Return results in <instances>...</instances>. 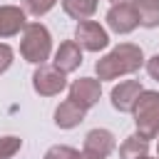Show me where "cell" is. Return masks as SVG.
<instances>
[{
  "instance_id": "obj_4",
  "label": "cell",
  "mask_w": 159,
  "mask_h": 159,
  "mask_svg": "<svg viewBox=\"0 0 159 159\" xmlns=\"http://www.w3.org/2000/svg\"><path fill=\"white\" fill-rule=\"evenodd\" d=\"M67 87V75L60 72L55 65H37V70L32 72V89L40 97H55Z\"/></svg>"
},
{
  "instance_id": "obj_21",
  "label": "cell",
  "mask_w": 159,
  "mask_h": 159,
  "mask_svg": "<svg viewBox=\"0 0 159 159\" xmlns=\"http://www.w3.org/2000/svg\"><path fill=\"white\" fill-rule=\"evenodd\" d=\"M77 159H99V157H94V154H89V152H80Z\"/></svg>"
},
{
  "instance_id": "obj_8",
  "label": "cell",
  "mask_w": 159,
  "mask_h": 159,
  "mask_svg": "<svg viewBox=\"0 0 159 159\" xmlns=\"http://www.w3.org/2000/svg\"><path fill=\"white\" fill-rule=\"evenodd\" d=\"M114 147H117V139H114V134L109 132V129H89L87 134H84V147H82V152H89V154H94V157H99V159H107L112 152H114Z\"/></svg>"
},
{
  "instance_id": "obj_11",
  "label": "cell",
  "mask_w": 159,
  "mask_h": 159,
  "mask_svg": "<svg viewBox=\"0 0 159 159\" xmlns=\"http://www.w3.org/2000/svg\"><path fill=\"white\" fill-rule=\"evenodd\" d=\"M52 65H55L60 72H65V75L80 70V65H82V47H80L75 40H65V42L55 50Z\"/></svg>"
},
{
  "instance_id": "obj_22",
  "label": "cell",
  "mask_w": 159,
  "mask_h": 159,
  "mask_svg": "<svg viewBox=\"0 0 159 159\" xmlns=\"http://www.w3.org/2000/svg\"><path fill=\"white\" fill-rule=\"evenodd\" d=\"M109 2H112V5H114V2H124V0H109Z\"/></svg>"
},
{
  "instance_id": "obj_10",
  "label": "cell",
  "mask_w": 159,
  "mask_h": 159,
  "mask_svg": "<svg viewBox=\"0 0 159 159\" xmlns=\"http://www.w3.org/2000/svg\"><path fill=\"white\" fill-rule=\"evenodd\" d=\"M142 84H139V80H124V82H119V84H114L112 87V107L117 109V112H132V107H134V102H137V97L142 94Z\"/></svg>"
},
{
  "instance_id": "obj_3",
  "label": "cell",
  "mask_w": 159,
  "mask_h": 159,
  "mask_svg": "<svg viewBox=\"0 0 159 159\" xmlns=\"http://www.w3.org/2000/svg\"><path fill=\"white\" fill-rule=\"evenodd\" d=\"M132 117H134V127H137L139 137L157 139V134H159V92L142 89V94L137 97V102L132 107Z\"/></svg>"
},
{
  "instance_id": "obj_24",
  "label": "cell",
  "mask_w": 159,
  "mask_h": 159,
  "mask_svg": "<svg viewBox=\"0 0 159 159\" xmlns=\"http://www.w3.org/2000/svg\"><path fill=\"white\" fill-rule=\"evenodd\" d=\"M142 159H154V157H149V154H147V157H142ZM157 159H159V157H157Z\"/></svg>"
},
{
  "instance_id": "obj_1",
  "label": "cell",
  "mask_w": 159,
  "mask_h": 159,
  "mask_svg": "<svg viewBox=\"0 0 159 159\" xmlns=\"http://www.w3.org/2000/svg\"><path fill=\"white\" fill-rule=\"evenodd\" d=\"M142 65H144L142 47L132 42H122L94 62V72H97V80L102 82V80H117L124 75H134Z\"/></svg>"
},
{
  "instance_id": "obj_13",
  "label": "cell",
  "mask_w": 159,
  "mask_h": 159,
  "mask_svg": "<svg viewBox=\"0 0 159 159\" xmlns=\"http://www.w3.org/2000/svg\"><path fill=\"white\" fill-rule=\"evenodd\" d=\"M142 27H159V0H132Z\"/></svg>"
},
{
  "instance_id": "obj_5",
  "label": "cell",
  "mask_w": 159,
  "mask_h": 159,
  "mask_svg": "<svg viewBox=\"0 0 159 159\" xmlns=\"http://www.w3.org/2000/svg\"><path fill=\"white\" fill-rule=\"evenodd\" d=\"M107 27L117 35H129L139 27V17H137V10L132 5V0H124V2H114L109 10H107Z\"/></svg>"
},
{
  "instance_id": "obj_6",
  "label": "cell",
  "mask_w": 159,
  "mask_h": 159,
  "mask_svg": "<svg viewBox=\"0 0 159 159\" xmlns=\"http://www.w3.org/2000/svg\"><path fill=\"white\" fill-rule=\"evenodd\" d=\"M75 42H77L82 50H87V52H102V50L109 45V35H107V30H104L99 22H94V20H82V22H77V27H75Z\"/></svg>"
},
{
  "instance_id": "obj_19",
  "label": "cell",
  "mask_w": 159,
  "mask_h": 159,
  "mask_svg": "<svg viewBox=\"0 0 159 159\" xmlns=\"http://www.w3.org/2000/svg\"><path fill=\"white\" fill-rule=\"evenodd\" d=\"M12 57H15L12 47H10V45H5V42H0V75L10 70V65H12Z\"/></svg>"
},
{
  "instance_id": "obj_16",
  "label": "cell",
  "mask_w": 159,
  "mask_h": 159,
  "mask_svg": "<svg viewBox=\"0 0 159 159\" xmlns=\"http://www.w3.org/2000/svg\"><path fill=\"white\" fill-rule=\"evenodd\" d=\"M55 5H57V0H22V10L30 12L32 17H42V15H47Z\"/></svg>"
},
{
  "instance_id": "obj_14",
  "label": "cell",
  "mask_w": 159,
  "mask_h": 159,
  "mask_svg": "<svg viewBox=\"0 0 159 159\" xmlns=\"http://www.w3.org/2000/svg\"><path fill=\"white\" fill-rule=\"evenodd\" d=\"M97 5H99V0H62V10L77 22L89 20L97 12Z\"/></svg>"
},
{
  "instance_id": "obj_7",
  "label": "cell",
  "mask_w": 159,
  "mask_h": 159,
  "mask_svg": "<svg viewBox=\"0 0 159 159\" xmlns=\"http://www.w3.org/2000/svg\"><path fill=\"white\" fill-rule=\"evenodd\" d=\"M102 97V82L94 77H80L70 84V99L82 109H92Z\"/></svg>"
},
{
  "instance_id": "obj_2",
  "label": "cell",
  "mask_w": 159,
  "mask_h": 159,
  "mask_svg": "<svg viewBox=\"0 0 159 159\" xmlns=\"http://www.w3.org/2000/svg\"><path fill=\"white\" fill-rule=\"evenodd\" d=\"M20 55L30 65H45L52 55V35L42 22H27L20 40Z\"/></svg>"
},
{
  "instance_id": "obj_15",
  "label": "cell",
  "mask_w": 159,
  "mask_h": 159,
  "mask_svg": "<svg viewBox=\"0 0 159 159\" xmlns=\"http://www.w3.org/2000/svg\"><path fill=\"white\" fill-rule=\"evenodd\" d=\"M149 154V139L132 134L119 144V159H142Z\"/></svg>"
},
{
  "instance_id": "obj_17",
  "label": "cell",
  "mask_w": 159,
  "mask_h": 159,
  "mask_svg": "<svg viewBox=\"0 0 159 159\" xmlns=\"http://www.w3.org/2000/svg\"><path fill=\"white\" fill-rule=\"evenodd\" d=\"M20 149H22V139H20V137H12V134L0 137V159H10V157H15Z\"/></svg>"
},
{
  "instance_id": "obj_18",
  "label": "cell",
  "mask_w": 159,
  "mask_h": 159,
  "mask_svg": "<svg viewBox=\"0 0 159 159\" xmlns=\"http://www.w3.org/2000/svg\"><path fill=\"white\" fill-rule=\"evenodd\" d=\"M77 149H72V147H67V144H55V147H50L47 152H45V157L42 159H77Z\"/></svg>"
},
{
  "instance_id": "obj_9",
  "label": "cell",
  "mask_w": 159,
  "mask_h": 159,
  "mask_svg": "<svg viewBox=\"0 0 159 159\" xmlns=\"http://www.w3.org/2000/svg\"><path fill=\"white\" fill-rule=\"evenodd\" d=\"M27 25V12L17 5H0V40L15 37L25 30Z\"/></svg>"
},
{
  "instance_id": "obj_23",
  "label": "cell",
  "mask_w": 159,
  "mask_h": 159,
  "mask_svg": "<svg viewBox=\"0 0 159 159\" xmlns=\"http://www.w3.org/2000/svg\"><path fill=\"white\" fill-rule=\"evenodd\" d=\"M157 137H159V134H157ZM157 157H159V142H157Z\"/></svg>"
},
{
  "instance_id": "obj_20",
  "label": "cell",
  "mask_w": 159,
  "mask_h": 159,
  "mask_svg": "<svg viewBox=\"0 0 159 159\" xmlns=\"http://www.w3.org/2000/svg\"><path fill=\"white\" fill-rule=\"evenodd\" d=\"M144 65H147V72H149V77L159 82V52H157V55H152V57H149Z\"/></svg>"
},
{
  "instance_id": "obj_12",
  "label": "cell",
  "mask_w": 159,
  "mask_h": 159,
  "mask_svg": "<svg viewBox=\"0 0 159 159\" xmlns=\"http://www.w3.org/2000/svg\"><path fill=\"white\" fill-rule=\"evenodd\" d=\"M84 114H87V109H82L80 104H75V102L67 97V99L60 102L57 109H55V124H57L60 129H75L77 124L84 122Z\"/></svg>"
}]
</instances>
